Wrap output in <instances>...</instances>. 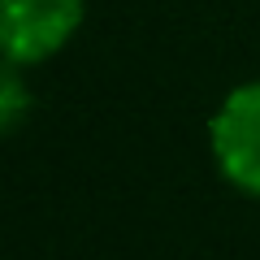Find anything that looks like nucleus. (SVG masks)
I'll use <instances>...</instances> for the list:
<instances>
[{
	"label": "nucleus",
	"instance_id": "obj_1",
	"mask_svg": "<svg viewBox=\"0 0 260 260\" xmlns=\"http://www.w3.org/2000/svg\"><path fill=\"white\" fill-rule=\"evenodd\" d=\"M87 0H0L5 65H39L78 35Z\"/></svg>",
	"mask_w": 260,
	"mask_h": 260
},
{
	"label": "nucleus",
	"instance_id": "obj_2",
	"mask_svg": "<svg viewBox=\"0 0 260 260\" xmlns=\"http://www.w3.org/2000/svg\"><path fill=\"white\" fill-rule=\"evenodd\" d=\"M208 148L234 191L260 200V78L234 87L208 121Z\"/></svg>",
	"mask_w": 260,
	"mask_h": 260
},
{
	"label": "nucleus",
	"instance_id": "obj_3",
	"mask_svg": "<svg viewBox=\"0 0 260 260\" xmlns=\"http://www.w3.org/2000/svg\"><path fill=\"white\" fill-rule=\"evenodd\" d=\"M30 109H35V95H30L22 70H18V65H5V74H0V126L18 130L22 117H26Z\"/></svg>",
	"mask_w": 260,
	"mask_h": 260
}]
</instances>
